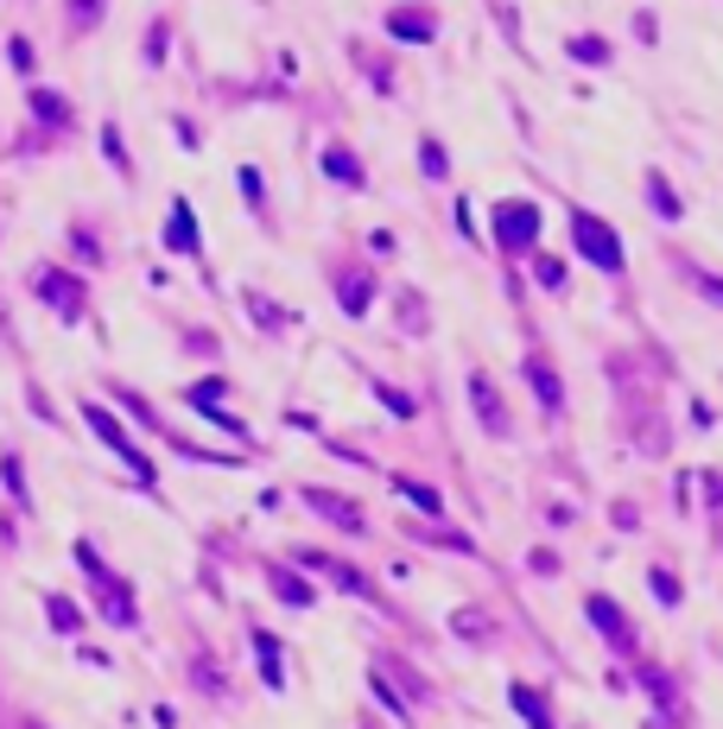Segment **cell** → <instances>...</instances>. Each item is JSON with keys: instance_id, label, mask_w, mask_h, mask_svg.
<instances>
[{"instance_id": "1", "label": "cell", "mask_w": 723, "mask_h": 729, "mask_svg": "<svg viewBox=\"0 0 723 729\" xmlns=\"http://www.w3.org/2000/svg\"><path fill=\"white\" fill-rule=\"evenodd\" d=\"M571 248L584 254L591 267H603V274H622V242H616V228L603 223V216H591V210H571Z\"/></svg>"}, {"instance_id": "2", "label": "cell", "mask_w": 723, "mask_h": 729, "mask_svg": "<svg viewBox=\"0 0 723 729\" xmlns=\"http://www.w3.org/2000/svg\"><path fill=\"white\" fill-rule=\"evenodd\" d=\"M495 235H501L508 254H527L533 242H540V203H527V197L495 203Z\"/></svg>"}, {"instance_id": "3", "label": "cell", "mask_w": 723, "mask_h": 729, "mask_svg": "<svg viewBox=\"0 0 723 729\" xmlns=\"http://www.w3.org/2000/svg\"><path fill=\"white\" fill-rule=\"evenodd\" d=\"M584 615H591L596 629L609 634V647H616V654H628V647H635V622H628V615H622L609 597H591V603H584Z\"/></svg>"}, {"instance_id": "4", "label": "cell", "mask_w": 723, "mask_h": 729, "mask_svg": "<svg viewBox=\"0 0 723 729\" xmlns=\"http://www.w3.org/2000/svg\"><path fill=\"white\" fill-rule=\"evenodd\" d=\"M388 32H393V39H407V45H419V39H432V32H439V13H432V7H393Z\"/></svg>"}, {"instance_id": "5", "label": "cell", "mask_w": 723, "mask_h": 729, "mask_svg": "<svg viewBox=\"0 0 723 729\" xmlns=\"http://www.w3.org/2000/svg\"><path fill=\"white\" fill-rule=\"evenodd\" d=\"M470 406L483 412L489 438H508V412H501V400H495V380L489 375H470Z\"/></svg>"}, {"instance_id": "6", "label": "cell", "mask_w": 723, "mask_h": 729, "mask_svg": "<svg viewBox=\"0 0 723 729\" xmlns=\"http://www.w3.org/2000/svg\"><path fill=\"white\" fill-rule=\"evenodd\" d=\"M527 380H533V394H540L546 412H559L565 387H559V375H552V362H546V355H527Z\"/></svg>"}, {"instance_id": "7", "label": "cell", "mask_w": 723, "mask_h": 729, "mask_svg": "<svg viewBox=\"0 0 723 729\" xmlns=\"http://www.w3.org/2000/svg\"><path fill=\"white\" fill-rule=\"evenodd\" d=\"M39 299H52L57 311H77V279L71 274H39Z\"/></svg>"}, {"instance_id": "8", "label": "cell", "mask_w": 723, "mask_h": 729, "mask_svg": "<svg viewBox=\"0 0 723 729\" xmlns=\"http://www.w3.org/2000/svg\"><path fill=\"white\" fill-rule=\"evenodd\" d=\"M305 502H311V507H317V514H331L336 527H349V533H356V527H362V514H356V507H349V502H336V495H324V489H311Z\"/></svg>"}, {"instance_id": "9", "label": "cell", "mask_w": 723, "mask_h": 729, "mask_svg": "<svg viewBox=\"0 0 723 729\" xmlns=\"http://www.w3.org/2000/svg\"><path fill=\"white\" fill-rule=\"evenodd\" d=\"M515 710L527 717L533 729H552V710H546V698L533 692V685H515Z\"/></svg>"}, {"instance_id": "10", "label": "cell", "mask_w": 723, "mask_h": 729, "mask_svg": "<svg viewBox=\"0 0 723 729\" xmlns=\"http://www.w3.org/2000/svg\"><path fill=\"white\" fill-rule=\"evenodd\" d=\"M165 242H172L179 254H191V248H197V228H191V210H184V203L172 210V228H165Z\"/></svg>"}, {"instance_id": "11", "label": "cell", "mask_w": 723, "mask_h": 729, "mask_svg": "<svg viewBox=\"0 0 723 729\" xmlns=\"http://www.w3.org/2000/svg\"><path fill=\"white\" fill-rule=\"evenodd\" d=\"M324 172H331V178H343V184H362L356 152H343V147H331V152H324Z\"/></svg>"}, {"instance_id": "12", "label": "cell", "mask_w": 723, "mask_h": 729, "mask_svg": "<svg viewBox=\"0 0 723 729\" xmlns=\"http://www.w3.org/2000/svg\"><path fill=\"white\" fill-rule=\"evenodd\" d=\"M647 197H654V210H660V216H679V197L667 191V178H647Z\"/></svg>"}, {"instance_id": "13", "label": "cell", "mask_w": 723, "mask_h": 729, "mask_svg": "<svg viewBox=\"0 0 723 729\" xmlns=\"http://www.w3.org/2000/svg\"><path fill=\"white\" fill-rule=\"evenodd\" d=\"M571 57H584V64H603V57H609V45H603V39H571Z\"/></svg>"}, {"instance_id": "14", "label": "cell", "mask_w": 723, "mask_h": 729, "mask_svg": "<svg viewBox=\"0 0 723 729\" xmlns=\"http://www.w3.org/2000/svg\"><path fill=\"white\" fill-rule=\"evenodd\" d=\"M419 165H425L432 178H444V147H439V140H425V147H419Z\"/></svg>"}, {"instance_id": "15", "label": "cell", "mask_w": 723, "mask_h": 729, "mask_svg": "<svg viewBox=\"0 0 723 729\" xmlns=\"http://www.w3.org/2000/svg\"><path fill=\"white\" fill-rule=\"evenodd\" d=\"M280 597H285V603H311V590L299 578H285V571H280Z\"/></svg>"}, {"instance_id": "16", "label": "cell", "mask_w": 723, "mask_h": 729, "mask_svg": "<svg viewBox=\"0 0 723 729\" xmlns=\"http://www.w3.org/2000/svg\"><path fill=\"white\" fill-rule=\"evenodd\" d=\"M400 489H407V495H413V502L425 507V514H439V495H432V489H419V482H400Z\"/></svg>"}, {"instance_id": "17", "label": "cell", "mask_w": 723, "mask_h": 729, "mask_svg": "<svg viewBox=\"0 0 723 729\" xmlns=\"http://www.w3.org/2000/svg\"><path fill=\"white\" fill-rule=\"evenodd\" d=\"M654 597H660V603H679V583H672L667 571H654Z\"/></svg>"}, {"instance_id": "18", "label": "cell", "mask_w": 723, "mask_h": 729, "mask_svg": "<svg viewBox=\"0 0 723 729\" xmlns=\"http://www.w3.org/2000/svg\"><path fill=\"white\" fill-rule=\"evenodd\" d=\"M89 13H102V0H77V25L89 20Z\"/></svg>"}]
</instances>
